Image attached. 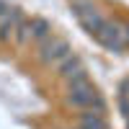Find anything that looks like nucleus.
<instances>
[{"instance_id": "1", "label": "nucleus", "mask_w": 129, "mask_h": 129, "mask_svg": "<svg viewBox=\"0 0 129 129\" xmlns=\"http://www.w3.org/2000/svg\"><path fill=\"white\" fill-rule=\"evenodd\" d=\"M72 54L70 52V44L64 39H57V36H47L41 41V59L47 64H59L62 59H67Z\"/></svg>"}, {"instance_id": "2", "label": "nucleus", "mask_w": 129, "mask_h": 129, "mask_svg": "<svg viewBox=\"0 0 129 129\" xmlns=\"http://www.w3.org/2000/svg\"><path fill=\"white\" fill-rule=\"evenodd\" d=\"M67 101L72 103V106H78V109H103V103H101V95L95 93V88L93 85H88V88H80V90H70V95H67Z\"/></svg>"}, {"instance_id": "3", "label": "nucleus", "mask_w": 129, "mask_h": 129, "mask_svg": "<svg viewBox=\"0 0 129 129\" xmlns=\"http://www.w3.org/2000/svg\"><path fill=\"white\" fill-rule=\"evenodd\" d=\"M95 39L101 41V44L106 47V49H114V52H119V49H124V36H121V26H114V23H106L101 26V31L95 34Z\"/></svg>"}, {"instance_id": "4", "label": "nucleus", "mask_w": 129, "mask_h": 129, "mask_svg": "<svg viewBox=\"0 0 129 129\" xmlns=\"http://www.w3.org/2000/svg\"><path fill=\"white\" fill-rule=\"evenodd\" d=\"M23 23V16L18 13V10H13V8H5V13L0 16V39H10L18 31V26Z\"/></svg>"}, {"instance_id": "5", "label": "nucleus", "mask_w": 129, "mask_h": 129, "mask_svg": "<svg viewBox=\"0 0 129 129\" xmlns=\"http://www.w3.org/2000/svg\"><path fill=\"white\" fill-rule=\"evenodd\" d=\"M78 18H80L83 28H85V31H90V34H98V31H101V26L106 23V18H103L95 8H90V10H85V13H80Z\"/></svg>"}, {"instance_id": "6", "label": "nucleus", "mask_w": 129, "mask_h": 129, "mask_svg": "<svg viewBox=\"0 0 129 129\" xmlns=\"http://www.w3.org/2000/svg\"><path fill=\"white\" fill-rule=\"evenodd\" d=\"M26 26H28V36L36 39L39 44H41L47 36H52V34H49V23H47V21H41V18H36V21H26Z\"/></svg>"}, {"instance_id": "7", "label": "nucleus", "mask_w": 129, "mask_h": 129, "mask_svg": "<svg viewBox=\"0 0 129 129\" xmlns=\"http://www.w3.org/2000/svg\"><path fill=\"white\" fill-rule=\"evenodd\" d=\"M80 126L83 129H106V121H103V116L98 111H88V114H83L80 116Z\"/></svg>"}]
</instances>
